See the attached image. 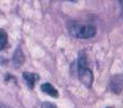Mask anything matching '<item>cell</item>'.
<instances>
[{
  "instance_id": "cell-1",
  "label": "cell",
  "mask_w": 123,
  "mask_h": 108,
  "mask_svg": "<svg viewBox=\"0 0 123 108\" xmlns=\"http://www.w3.org/2000/svg\"><path fill=\"white\" fill-rule=\"evenodd\" d=\"M68 32L74 38L89 39L95 36L96 28L92 25H80V24H71L68 26Z\"/></svg>"
},
{
  "instance_id": "cell-2",
  "label": "cell",
  "mask_w": 123,
  "mask_h": 108,
  "mask_svg": "<svg viewBox=\"0 0 123 108\" xmlns=\"http://www.w3.org/2000/svg\"><path fill=\"white\" fill-rule=\"evenodd\" d=\"M79 75V80L82 82L83 85L86 88H90L93 83V72L90 68H84V69H79L78 70Z\"/></svg>"
},
{
  "instance_id": "cell-3",
  "label": "cell",
  "mask_w": 123,
  "mask_h": 108,
  "mask_svg": "<svg viewBox=\"0 0 123 108\" xmlns=\"http://www.w3.org/2000/svg\"><path fill=\"white\" fill-rule=\"evenodd\" d=\"M123 88V77L122 75H115L110 80V89L116 94H120Z\"/></svg>"
},
{
  "instance_id": "cell-4",
  "label": "cell",
  "mask_w": 123,
  "mask_h": 108,
  "mask_svg": "<svg viewBox=\"0 0 123 108\" xmlns=\"http://www.w3.org/2000/svg\"><path fill=\"white\" fill-rule=\"evenodd\" d=\"M24 62H25V55H24L21 48H17V49L15 50L14 54H13V56H12L13 65H14L15 68H18L19 66L23 65Z\"/></svg>"
},
{
  "instance_id": "cell-5",
  "label": "cell",
  "mask_w": 123,
  "mask_h": 108,
  "mask_svg": "<svg viewBox=\"0 0 123 108\" xmlns=\"http://www.w3.org/2000/svg\"><path fill=\"white\" fill-rule=\"evenodd\" d=\"M23 78L24 80L26 81V83H27V85L30 88V89H34L35 84H36V82L40 79V77H39L38 74H34V72H23Z\"/></svg>"
},
{
  "instance_id": "cell-6",
  "label": "cell",
  "mask_w": 123,
  "mask_h": 108,
  "mask_svg": "<svg viewBox=\"0 0 123 108\" xmlns=\"http://www.w3.org/2000/svg\"><path fill=\"white\" fill-rule=\"evenodd\" d=\"M40 89L43 93L48 94V95L52 96V97H58V91L51 84V83H49V82L43 83V84H41Z\"/></svg>"
},
{
  "instance_id": "cell-7",
  "label": "cell",
  "mask_w": 123,
  "mask_h": 108,
  "mask_svg": "<svg viewBox=\"0 0 123 108\" xmlns=\"http://www.w3.org/2000/svg\"><path fill=\"white\" fill-rule=\"evenodd\" d=\"M84 68H89V64H87L86 54L84 52H81V53H79L78 56V70L84 69Z\"/></svg>"
},
{
  "instance_id": "cell-8",
  "label": "cell",
  "mask_w": 123,
  "mask_h": 108,
  "mask_svg": "<svg viewBox=\"0 0 123 108\" xmlns=\"http://www.w3.org/2000/svg\"><path fill=\"white\" fill-rule=\"evenodd\" d=\"M8 43V35L3 29H0V51L6 48Z\"/></svg>"
},
{
  "instance_id": "cell-9",
  "label": "cell",
  "mask_w": 123,
  "mask_h": 108,
  "mask_svg": "<svg viewBox=\"0 0 123 108\" xmlns=\"http://www.w3.org/2000/svg\"><path fill=\"white\" fill-rule=\"evenodd\" d=\"M41 108H57V107H56L55 105H53L52 103L44 102V103H42V105H41Z\"/></svg>"
},
{
  "instance_id": "cell-10",
  "label": "cell",
  "mask_w": 123,
  "mask_h": 108,
  "mask_svg": "<svg viewBox=\"0 0 123 108\" xmlns=\"http://www.w3.org/2000/svg\"><path fill=\"white\" fill-rule=\"evenodd\" d=\"M0 108H12V107L8 106V105H6V104H2V103H0Z\"/></svg>"
}]
</instances>
